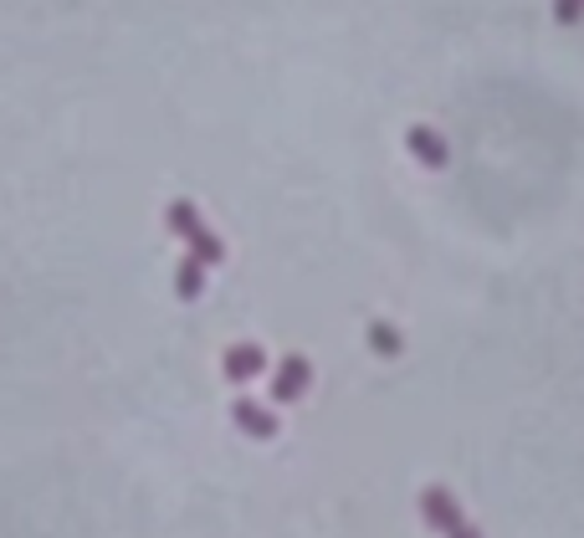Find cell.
<instances>
[{
  "label": "cell",
  "instance_id": "obj_1",
  "mask_svg": "<svg viewBox=\"0 0 584 538\" xmlns=\"http://www.w3.org/2000/svg\"><path fill=\"white\" fill-rule=\"evenodd\" d=\"M165 226L185 241V252H190L195 262H206V267H221V262H225V241L210 231L206 216H200L190 200H169V206H165Z\"/></svg>",
  "mask_w": 584,
  "mask_h": 538
},
{
  "label": "cell",
  "instance_id": "obj_2",
  "mask_svg": "<svg viewBox=\"0 0 584 538\" xmlns=\"http://www.w3.org/2000/svg\"><path fill=\"white\" fill-rule=\"evenodd\" d=\"M420 518H426L436 534H451V528L466 524V513H462V503H456V493H451V487H441V482H431V487L420 493Z\"/></svg>",
  "mask_w": 584,
  "mask_h": 538
},
{
  "label": "cell",
  "instance_id": "obj_3",
  "mask_svg": "<svg viewBox=\"0 0 584 538\" xmlns=\"http://www.w3.org/2000/svg\"><path fill=\"white\" fill-rule=\"evenodd\" d=\"M308 380H313V364L302 354H287L283 364H277V374H272V400L277 405H293L308 395Z\"/></svg>",
  "mask_w": 584,
  "mask_h": 538
},
{
  "label": "cell",
  "instance_id": "obj_4",
  "mask_svg": "<svg viewBox=\"0 0 584 538\" xmlns=\"http://www.w3.org/2000/svg\"><path fill=\"white\" fill-rule=\"evenodd\" d=\"M405 150L416 154V165H426V169H447L451 165L447 139L436 134L431 123H410V129H405Z\"/></svg>",
  "mask_w": 584,
  "mask_h": 538
},
{
  "label": "cell",
  "instance_id": "obj_5",
  "mask_svg": "<svg viewBox=\"0 0 584 538\" xmlns=\"http://www.w3.org/2000/svg\"><path fill=\"white\" fill-rule=\"evenodd\" d=\"M262 370H267V349L262 344H236V349H225V359H221V374L231 385H246Z\"/></svg>",
  "mask_w": 584,
  "mask_h": 538
},
{
  "label": "cell",
  "instance_id": "obj_6",
  "mask_svg": "<svg viewBox=\"0 0 584 538\" xmlns=\"http://www.w3.org/2000/svg\"><path fill=\"white\" fill-rule=\"evenodd\" d=\"M231 420H236L252 441H272V436H277V416H272L267 405H256V400H236V405H231Z\"/></svg>",
  "mask_w": 584,
  "mask_h": 538
},
{
  "label": "cell",
  "instance_id": "obj_7",
  "mask_svg": "<svg viewBox=\"0 0 584 538\" xmlns=\"http://www.w3.org/2000/svg\"><path fill=\"white\" fill-rule=\"evenodd\" d=\"M175 293H180L185 303L206 298V262H195L190 252L180 256V267H175Z\"/></svg>",
  "mask_w": 584,
  "mask_h": 538
},
{
  "label": "cell",
  "instance_id": "obj_8",
  "mask_svg": "<svg viewBox=\"0 0 584 538\" xmlns=\"http://www.w3.org/2000/svg\"><path fill=\"white\" fill-rule=\"evenodd\" d=\"M370 349L375 354H400V333L389 329V323H370Z\"/></svg>",
  "mask_w": 584,
  "mask_h": 538
},
{
  "label": "cell",
  "instance_id": "obj_9",
  "mask_svg": "<svg viewBox=\"0 0 584 538\" xmlns=\"http://www.w3.org/2000/svg\"><path fill=\"white\" fill-rule=\"evenodd\" d=\"M554 21H559V26H580V21H584V0H554Z\"/></svg>",
  "mask_w": 584,
  "mask_h": 538
},
{
  "label": "cell",
  "instance_id": "obj_10",
  "mask_svg": "<svg viewBox=\"0 0 584 538\" xmlns=\"http://www.w3.org/2000/svg\"><path fill=\"white\" fill-rule=\"evenodd\" d=\"M447 538H482V528H472V524H462V528H451Z\"/></svg>",
  "mask_w": 584,
  "mask_h": 538
}]
</instances>
